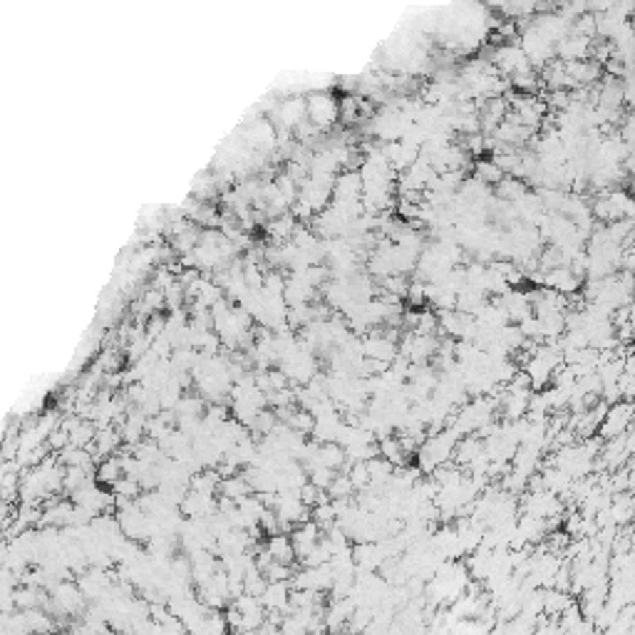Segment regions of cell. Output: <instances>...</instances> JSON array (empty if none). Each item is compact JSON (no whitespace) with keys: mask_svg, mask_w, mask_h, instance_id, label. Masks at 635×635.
<instances>
[{"mask_svg":"<svg viewBox=\"0 0 635 635\" xmlns=\"http://www.w3.org/2000/svg\"><path fill=\"white\" fill-rule=\"evenodd\" d=\"M122 474H124V469H122V459H119V454L105 456V459L97 464V469H94V479H97L99 484H105V487H112V484H114Z\"/></svg>","mask_w":635,"mask_h":635,"instance_id":"obj_7","label":"cell"},{"mask_svg":"<svg viewBox=\"0 0 635 635\" xmlns=\"http://www.w3.org/2000/svg\"><path fill=\"white\" fill-rule=\"evenodd\" d=\"M50 447V450L55 452H60V450H65L70 444V432L68 430H62V427H55V430L50 432V437H48V442H45Z\"/></svg>","mask_w":635,"mask_h":635,"instance_id":"obj_12","label":"cell"},{"mask_svg":"<svg viewBox=\"0 0 635 635\" xmlns=\"http://www.w3.org/2000/svg\"><path fill=\"white\" fill-rule=\"evenodd\" d=\"M112 492L119 494V496H130V499H139V494H142V481L137 479V476H130V474H122L114 484H112Z\"/></svg>","mask_w":635,"mask_h":635,"instance_id":"obj_9","label":"cell"},{"mask_svg":"<svg viewBox=\"0 0 635 635\" xmlns=\"http://www.w3.org/2000/svg\"><path fill=\"white\" fill-rule=\"evenodd\" d=\"M308 474H310L308 479L313 481L315 487L323 489V492H327V487L333 484V479H335V474H338V472H335V469H330V467H323V464H321V467L310 469Z\"/></svg>","mask_w":635,"mask_h":635,"instance_id":"obj_11","label":"cell"},{"mask_svg":"<svg viewBox=\"0 0 635 635\" xmlns=\"http://www.w3.org/2000/svg\"><path fill=\"white\" fill-rule=\"evenodd\" d=\"M206 397L199 392V395H192V392H184L179 397V405H177V414L179 417H204L206 412Z\"/></svg>","mask_w":635,"mask_h":635,"instance_id":"obj_8","label":"cell"},{"mask_svg":"<svg viewBox=\"0 0 635 635\" xmlns=\"http://www.w3.org/2000/svg\"><path fill=\"white\" fill-rule=\"evenodd\" d=\"M363 194V177L358 169H345L333 181V199H360Z\"/></svg>","mask_w":635,"mask_h":635,"instance_id":"obj_5","label":"cell"},{"mask_svg":"<svg viewBox=\"0 0 635 635\" xmlns=\"http://www.w3.org/2000/svg\"><path fill=\"white\" fill-rule=\"evenodd\" d=\"M308 119L318 127L321 132L330 130L335 122L340 119V102L333 97V94H325V92H315L308 97Z\"/></svg>","mask_w":635,"mask_h":635,"instance_id":"obj_1","label":"cell"},{"mask_svg":"<svg viewBox=\"0 0 635 635\" xmlns=\"http://www.w3.org/2000/svg\"><path fill=\"white\" fill-rule=\"evenodd\" d=\"M273 114H276L278 130H296L298 124H303L308 119V105L301 97H290L283 99L281 105H276Z\"/></svg>","mask_w":635,"mask_h":635,"instance_id":"obj_3","label":"cell"},{"mask_svg":"<svg viewBox=\"0 0 635 635\" xmlns=\"http://www.w3.org/2000/svg\"><path fill=\"white\" fill-rule=\"evenodd\" d=\"M251 484L246 481V476L243 474H231V476H223L221 484H219V494H221L223 499H231L239 504L241 499H246L248 494H251Z\"/></svg>","mask_w":635,"mask_h":635,"instance_id":"obj_6","label":"cell"},{"mask_svg":"<svg viewBox=\"0 0 635 635\" xmlns=\"http://www.w3.org/2000/svg\"><path fill=\"white\" fill-rule=\"evenodd\" d=\"M633 414H635V407L633 405H625V402H618L616 407H608L603 422H601V434H603L605 439L625 434V430H628L630 422H633Z\"/></svg>","mask_w":635,"mask_h":635,"instance_id":"obj_2","label":"cell"},{"mask_svg":"<svg viewBox=\"0 0 635 635\" xmlns=\"http://www.w3.org/2000/svg\"><path fill=\"white\" fill-rule=\"evenodd\" d=\"M265 549H268V554L273 556V561H281V563H290L293 566V561H296V546H293V538H290V534H285V531H278V534H271L268 536V541L263 543Z\"/></svg>","mask_w":635,"mask_h":635,"instance_id":"obj_4","label":"cell"},{"mask_svg":"<svg viewBox=\"0 0 635 635\" xmlns=\"http://www.w3.org/2000/svg\"><path fill=\"white\" fill-rule=\"evenodd\" d=\"M352 489H355V484H352L350 474H335L333 484L327 487V494H330L333 499H350Z\"/></svg>","mask_w":635,"mask_h":635,"instance_id":"obj_10","label":"cell"}]
</instances>
